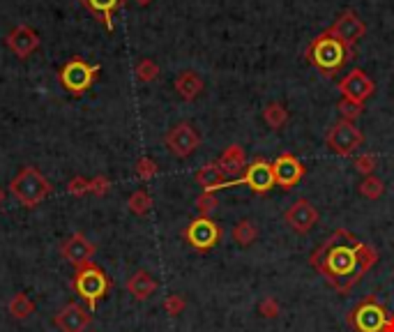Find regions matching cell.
I'll return each instance as SVG.
<instances>
[{
	"label": "cell",
	"mask_w": 394,
	"mask_h": 332,
	"mask_svg": "<svg viewBox=\"0 0 394 332\" xmlns=\"http://www.w3.org/2000/svg\"><path fill=\"white\" fill-rule=\"evenodd\" d=\"M67 192L74 194V196H84L86 192H90V183L84 180V178H74L72 183L67 185Z\"/></svg>",
	"instance_id": "836d02e7"
},
{
	"label": "cell",
	"mask_w": 394,
	"mask_h": 332,
	"mask_svg": "<svg viewBox=\"0 0 394 332\" xmlns=\"http://www.w3.org/2000/svg\"><path fill=\"white\" fill-rule=\"evenodd\" d=\"M258 238V229H256V224L251 222V219H240L238 224H235V229H233V240L238 242V245H251L254 240Z\"/></svg>",
	"instance_id": "603a6c76"
},
{
	"label": "cell",
	"mask_w": 394,
	"mask_h": 332,
	"mask_svg": "<svg viewBox=\"0 0 394 332\" xmlns=\"http://www.w3.org/2000/svg\"><path fill=\"white\" fill-rule=\"evenodd\" d=\"M353 166H355V171H358V173L373 175V171H376V166H378V159H376V155L365 153V155H358V157H355Z\"/></svg>",
	"instance_id": "4316f807"
},
{
	"label": "cell",
	"mask_w": 394,
	"mask_h": 332,
	"mask_svg": "<svg viewBox=\"0 0 394 332\" xmlns=\"http://www.w3.org/2000/svg\"><path fill=\"white\" fill-rule=\"evenodd\" d=\"M351 49L346 44H341L336 37L330 33V30H323L319 37H314L311 44L304 51V58L307 62L316 67L319 72H323L325 77H334L344 70V65L351 58Z\"/></svg>",
	"instance_id": "7a4b0ae2"
},
{
	"label": "cell",
	"mask_w": 394,
	"mask_h": 332,
	"mask_svg": "<svg viewBox=\"0 0 394 332\" xmlns=\"http://www.w3.org/2000/svg\"><path fill=\"white\" fill-rule=\"evenodd\" d=\"M106 192H109V180H106L104 175L90 180V194H95V196H104Z\"/></svg>",
	"instance_id": "e575fe53"
},
{
	"label": "cell",
	"mask_w": 394,
	"mask_h": 332,
	"mask_svg": "<svg viewBox=\"0 0 394 332\" xmlns=\"http://www.w3.org/2000/svg\"><path fill=\"white\" fill-rule=\"evenodd\" d=\"M328 30H330V33H332L341 44H346V47L353 51L355 44H358L362 37L367 35V23L362 21L358 12L346 10V12H341L339 18H336V21H334Z\"/></svg>",
	"instance_id": "9c48e42d"
},
{
	"label": "cell",
	"mask_w": 394,
	"mask_h": 332,
	"mask_svg": "<svg viewBox=\"0 0 394 332\" xmlns=\"http://www.w3.org/2000/svg\"><path fill=\"white\" fill-rule=\"evenodd\" d=\"M72 286H74V291L84 298L88 309L95 311V309H97V305H99V300L109 296L111 279L106 277V272L93 261V263H88V266L76 268L74 277H72Z\"/></svg>",
	"instance_id": "3957f363"
},
{
	"label": "cell",
	"mask_w": 394,
	"mask_h": 332,
	"mask_svg": "<svg viewBox=\"0 0 394 332\" xmlns=\"http://www.w3.org/2000/svg\"><path fill=\"white\" fill-rule=\"evenodd\" d=\"M358 190L365 199L376 201V199H380L385 194V183L380 178H376V175H365V178H362V183L358 185Z\"/></svg>",
	"instance_id": "cb8c5ba5"
},
{
	"label": "cell",
	"mask_w": 394,
	"mask_h": 332,
	"mask_svg": "<svg viewBox=\"0 0 394 332\" xmlns=\"http://www.w3.org/2000/svg\"><path fill=\"white\" fill-rule=\"evenodd\" d=\"M93 321V311L86 309L79 303H69L56 314L53 323L58 325L60 332H86Z\"/></svg>",
	"instance_id": "5bb4252c"
},
{
	"label": "cell",
	"mask_w": 394,
	"mask_h": 332,
	"mask_svg": "<svg viewBox=\"0 0 394 332\" xmlns=\"http://www.w3.org/2000/svg\"><path fill=\"white\" fill-rule=\"evenodd\" d=\"M3 201H5V192H3V187H0V205H3Z\"/></svg>",
	"instance_id": "74e56055"
},
{
	"label": "cell",
	"mask_w": 394,
	"mask_h": 332,
	"mask_svg": "<svg viewBox=\"0 0 394 332\" xmlns=\"http://www.w3.org/2000/svg\"><path fill=\"white\" fill-rule=\"evenodd\" d=\"M138 3H143V5H145V3H150V0H138Z\"/></svg>",
	"instance_id": "f35d334b"
},
{
	"label": "cell",
	"mask_w": 394,
	"mask_h": 332,
	"mask_svg": "<svg viewBox=\"0 0 394 332\" xmlns=\"http://www.w3.org/2000/svg\"><path fill=\"white\" fill-rule=\"evenodd\" d=\"M136 173H138V178L150 180L152 175H157V164H155V162H152L150 157L138 159V164H136Z\"/></svg>",
	"instance_id": "4dcf8cb0"
},
{
	"label": "cell",
	"mask_w": 394,
	"mask_h": 332,
	"mask_svg": "<svg viewBox=\"0 0 394 332\" xmlns=\"http://www.w3.org/2000/svg\"><path fill=\"white\" fill-rule=\"evenodd\" d=\"M325 143L334 155H339V157H348V155H353L355 150L365 143V134H362L353 123L339 120L336 125H332V129L328 131Z\"/></svg>",
	"instance_id": "52a82bcc"
},
{
	"label": "cell",
	"mask_w": 394,
	"mask_h": 332,
	"mask_svg": "<svg viewBox=\"0 0 394 332\" xmlns=\"http://www.w3.org/2000/svg\"><path fill=\"white\" fill-rule=\"evenodd\" d=\"M196 183L203 187V192H217L221 190V185L226 183V175L219 168L217 162H210V164H206L196 173Z\"/></svg>",
	"instance_id": "d6986e66"
},
{
	"label": "cell",
	"mask_w": 394,
	"mask_h": 332,
	"mask_svg": "<svg viewBox=\"0 0 394 332\" xmlns=\"http://www.w3.org/2000/svg\"><path fill=\"white\" fill-rule=\"evenodd\" d=\"M336 111H339V114L344 116V120L353 123L355 118H360V114H362V104H358V102H351V99L341 97V102L336 104Z\"/></svg>",
	"instance_id": "83f0119b"
},
{
	"label": "cell",
	"mask_w": 394,
	"mask_h": 332,
	"mask_svg": "<svg viewBox=\"0 0 394 332\" xmlns=\"http://www.w3.org/2000/svg\"><path fill=\"white\" fill-rule=\"evenodd\" d=\"M199 146H201V136H199V131H196L189 123H180V125H175V127L169 129L167 148L171 150V155H175V157L185 159Z\"/></svg>",
	"instance_id": "30bf717a"
},
{
	"label": "cell",
	"mask_w": 394,
	"mask_h": 332,
	"mask_svg": "<svg viewBox=\"0 0 394 332\" xmlns=\"http://www.w3.org/2000/svg\"><path fill=\"white\" fill-rule=\"evenodd\" d=\"M263 120L268 123L272 129H282L284 125L288 123V111H286L284 104L270 102V104H265V109H263Z\"/></svg>",
	"instance_id": "7402d4cb"
},
{
	"label": "cell",
	"mask_w": 394,
	"mask_h": 332,
	"mask_svg": "<svg viewBox=\"0 0 394 332\" xmlns=\"http://www.w3.org/2000/svg\"><path fill=\"white\" fill-rule=\"evenodd\" d=\"M175 90L180 92L182 99L192 102V99H196L203 92V79L196 72H182L175 79Z\"/></svg>",
	"instance_id": "ffe728a7"
},
{
	"label": "cell",
	"mask_w": 394,
	"mask_h": 332,
	"mask_svg": "<svg viewBox=\"0 0 394 332\" xmlns=\"http://www.w3.org/2000/svg\"><path fill=\"white\" fill-rule=\"evenodd\" d=\"M90 5H93L95 10H99V12H104V14H109V12L118 5V0H90Z\"/></svg>",
	"instance_id": "d590c367"
},
{
	"label": "cell",
	"mask_w": 394,
	"mask_h": 332,
	"mask_svg": "<svg viewBox=\"0 0 394 332\" xmlns=\"http://www.w3.org/2000/svg\"><path fill=\"white\" fill-rule=\"evenodd\" d=\"M97 252V247L93 245L88 238L81 233V231H76L67 238L65 242L60 245V256L65 259L69 266L74 268H81V266H88V263H93V256Z\"/></svg>",
	"instance_id": "8fae6325"
},
{
	"label": "cell",
	"mask_w": 394,
	"mask_h": 332,
	"mask_svg": "<svg viewBox=\"0 0 394 332\" xmlns=\"http://www.w3.org/2000/svg\"><path fill=\"white\" fill-rule=\"evenodd\" d=\"M10 192L23 208H35L51 194V185L35 166H25L21 173L12 180Z\"/></svg>",
	"instance_id": "277c9868"
},
{
	"label": "cell",
	"mask_w": 394,
	"mask_h": 332,
	"mask_svg": "<svg viewBox=\"0 0 394 332\" xmlns=\"http://www.w3.org/2000/svg\"><path fill=\"white\" fill-rule=\"evenodd\" d=\"M284 219L297 233H309V231L316 227V222H319V210H316L307 199H297V201L286 210Z\"/></svg>",
	"instance_id": "9a60e30c"
},
{
	"label": "cell",
	"mask_w": 394,
	"mask_h": 332,
	"mask_svg": "<svg viewBox=\"0 0 394 332\" xmlns=\"http://www.w3.org/2000/svg\"><path fill=\"white\" fill-rule=\"evenodd\" d=\"M387 321H390L387 309L373 298L362 300L351 314V325L358 332H383Z\"/></svg>",
	"instance_id": "8992f818"
},
{
	"label": "cell",
	"mask_w": 394,
	"mask_h": 332,
	"mask_svg": "<svg viewBox=\"0 0 394 332\" xmlns=\"http://www.w3.org/2000/svg\"><path fill=\"white\" fill-rule=\"evenodd\" d=\"M258 311L260 316H268V318H275L279 314V303L275 298H265L263 303L258 305Z\"/></svg>",
	"instance_id": "1f68e13d"
},
{
	"label": "cell",
	"mask_w": 394,
	"mask_h": 332,
	"mask_svg": "<svg viewBox=\"0 0 394 332\" xmlns=\"http://www.w3.org/2000/svg\"><path fill=\"white\" fill-rule=\"evenodd\" d=\"M185 307H187V303H185V298H182V296H169L167 300H164V309H167V314H171V316L182 314V311H185Z\"/></svg>",
	"instance_id": "f546056e"
},
{
	"label": "cell",
	"mask_w": 394,
	"mask_h": 332,
	"mask_svg": "<svg viewBox=\"0 0 394 332\" xmlns=\"http://www.w3.org/2000/svg\"><path fill=\"white\" fill-rule=\"evenodd\" d=\"M383 332H394V318H390V321H387V325H385Z\"/></svg>",
	"instance_id": "8d00e7d4"
},
{
	"label": "cell",
	"mask_w": 394,
	"mask_h": 332,
	"mask_svg": "<svg viewBox=\"0 0 394 332\" xmlns=\"http://www.w3.org/2000/svg\"><path fill=\"white\" fill-rule=\"evenodd\" d=\"M378 252L358 240L351 231L339 229L311 254V266L339 293H348L376 266Z\"/></svg>",
	"instance_id": "6da1fadb"
},
{
	"label": "cell",
	"mask_w": 394,
	"mask_h": 332,
	"mask_svg": "<svg viewBox=\"0 0 394 332\" xmlns=\"http://www.w3.org/2000/svg\"><path fill=\"white\" fill-rule=\"evenodd\" d=\"M127 205H130V210L134 212V215L143 217V215H148L150 208H152V199H150V194L145 192V190H138V192H134L130 196Z\"/></svg>",
	"instance_id": "484cf974"
},
{
	"label": "cell",
	"mask_w": 394,
	"mask_h": 332,
	"mask_svg": "<svg viewBox=\"0 0 394 332\" xmlns=\"http://www.w3.org/2000/svg\"><path fill=\"white\" fill-rule=\"evenodd\" d=\"M8 311L12 318H16V321H25V318H30V314L35 311V303L25 296V293H16V296H12V300H10Z\"/></svg>",
	"instance_id": "44dd1931"
},
{
	"label": "cell",
	"mask_w": 394,
	"mask_h": 332,
	"mask_svg": "<svg viewBox=\"0 0 394 332\" xmlns=\"http://www.w3.org/2000/svg\"><path fill=\"white\" fill-rule=\"evenodd\" d=\"M219 168L224 171L226 180L233 178L235 175H240L247 168V157H245V150L243 146H238V143H233V146H228L224 153H221V157L217 159Z\"/></svg>",
	"instance_id": "e0dca14e"
},
{
	"label": "cell",
	"mask_w": 394,
	"mask_h": 332,
	"mask_svg": "<svg viewBox=\"0 0 394 332\" xmlns=\"http://www.w3.org/2000/svg\"><path fill=\"white\" fill-rule=\"evenodd\" d=\"M196 208H199L201 217H210V212L217 208V194L214 192H203L196 201Z\"/></svg>",
	"instance_id": "f1b7e54d"
},
{
	"label": "cell",
	"mask_w": 394,
	"mask_h": 332,
	"mask_svg": "<svg viewBox=\"0 0 394 332\" xmlns=\"http://www.w3.org/2000/svg\"><path fill=\"white\" fill-rule=\"evenodd\" d=\"M339 90L346 99L365 106L367 99L376 92V84L369 79V74H367L365 70H353L339 81Z\"/></svg>",
	"instance_id": "7c38bea8"
},
{
	"label": "cell",
	"mask_w": 394,
	"mask_h": 332,
	"mask_svg": "<svg viewBox=\"0 0 394 332\" xmlns=\"http://www.w3.org/2000/svg\"><path fill=\"white\" fill-rule=\"evenodd\" d=\"M127 291H130L136 300H148L152 293L157 291V281L150 272L136 270L130 279H127Z\"/></svg>",
	"instance_id": "ac0fdd59"
},
{
	"label": "cell",
	"mask_w": 394,
	"mask_h": 332,
	"mask_svg": "<svg viewBox=\"0 0 394 332\" xmlns=\"http://www.w3.org/2000/svg\"><path fill=\"white\" fill-rule=\"evenodd\" d=\"M235 185H247L251 192H256V194H268L272 187L277 185L272 164L265 159H254L251 164H247L243 178L226 180V183L221 185V190H224V187H235Z\"/></svg>",
	"instance_id": "5b68a950"
},
{
	"label": "cell",
	"mask_w": 394,
	"mask_h": 332,
	"mask_svg": "<svg viewBox=\"0 0 394 332\" xmlns=\"http://www.w3.org/2000/svg\"><path fill=\"white\" fill-rule=\"evenodd\" d=\"M272 171H275V180L282 190H293V187L304 178L302 162L291 153H284L272 162Z\"/></svg>",
	"instance_id": "4fadbf2b"
},
{
	"label": "cell",
	"mask_w": 394,
	"mask_h": 332,
	"mask_svg": "<svg viewBox=\"0 0 394 332\" xmlns=\"http://www.w3.org/2000/svg\"><path fill=\"white\" fill-rule=\"evenodd\" d=\"M157 77V65L152 60H143L141 65H138V79L141 81H152Z\"/></svg>",
	"instance_id": "d6a6232c"
},
{
	"label": "cell",
	"mask_w": 394,
	"mask_h": 332,
	"mask_svg": "<svg viewBox=\"0 0 394 332\" xmlns=\"http://www.w3.org/2000/svg\"><path fill=\"white\" fill-rule=\"evenodd\" d=\"M95 72H97V67H88L86 62L74 60V62H69V65L60 74L62 86H65L67 90L76 92V95H81V92L90 88L93 79H95Z\"/></svg>",
	"instance_id": "2e32d148"
},
{
	"label": "cell",
	"mask_w": 394,
	"mask_h": 332,
	"mask_svg": "<svg viewBox=\"0 0 394 332\" xmlns=\"http://www.w3.org/2000/svg\"><path fill=\"white\" fill-rule=\"evenodd\" d=\"M185 240L199 252H208L221 240V229L210 217H199L185 229Z\"/></svg>",
	"instance_id": "ba28073f"
},
{
	"label": "cell",
	"mask_w": 394,
	"mask_h": 332,
	"mask_svg": "<svg viewBox=\"0 0 394 332\" xmlns=\"http://www.w3.org/2000/svg\"><path fill=\"white\" fill-rule=\"evenodd\" d=\"M10 47L14 49L19 55H28L37 47V37L30 35L28 30H19L10 37Z\"/></svg>",
	"instance_id": "d4e9b609"
}]
</instances>
